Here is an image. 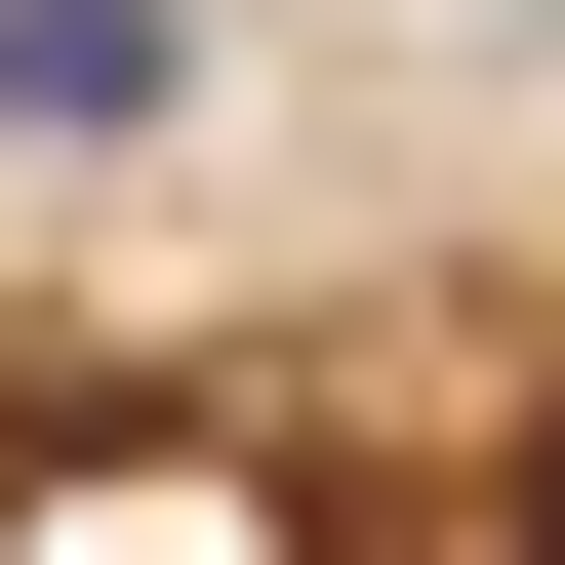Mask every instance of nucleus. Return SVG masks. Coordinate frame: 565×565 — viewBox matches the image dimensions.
Returning <instances> with one entry per match:
<instances>
[{
  "label": "nucleus",
  "instance_id": "nucleus-1",
  "mask_svg": "<svg viewBox=\"0 0 565 565\" xmlns=\"http://www.w3.org/2000/svg\"><path fill=\"white\" fill-rule=\"evenodd\" d=\"M41 565H323V525H282L243 445H82V484H41Z\"/></svg>",
  "mask_w": 565,
  "mask_h": 565
},
{
  "label": "nucleus",
  "instance_id": "nucleus-2",
  "mask_svg": "<svg viewBox=\"0 0 565 565\" xmlns=\"http://www.w3.org/2000/svg\"><path fill=\"white\" fill-rule=\"evenodd\" d=\"M162 41L202 0H0V121H162Z\"/></svg>",
  "mask_w": 565,
  "mask_h": 565
}]
</instances>
